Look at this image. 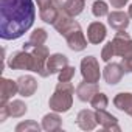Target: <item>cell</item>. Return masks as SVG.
<instances>
[{"label":"cell","instance_id":"83f0119b","mask_svg":"<svg viewBox=\"0 0 132 132\" xmlns=\"http://www.w3.org/2000/svg\"><path fill=\"white\" fill-rule=\"evenodd\" d=\"M75 67L72 65H67V67H64L59 73H57V81H72L73 76H75Z\"/></svg>","mask_w":132,"mask_h":132},{"label":"cell","instance_id":"6da1fadb","mask_svg":"<svg viewBox=\"0 0 132 132\" xmlns=\"http://www.w3.org/2000/svg\"><path fill=\"white\" fill-rule=\"evenodd\" d=\"M36 8L33 0H0V37L16 40L34 23Z\"/></svg>","mask_w":132,"mask_h":132},{"label":"cell","instance_id":"7a4b0ae2","mask_svg":"<svg viewBox=\"0 0 132 132\" xmlns=\"http://www.w3.org/2000/svg\"><path fill=\"white\" fill-rule=\"evenodd\" d=\"M30 51L33 54V61H34L33 72L37 73L40 78H48L51 75L48 67H47V62H48V57H50V50L45 45H39V47L31 48Z\"/></svg>","mask_w":132,"mask_h":132},{"label":"cell","instance_id":"4dcf8cb0","mask_svg":"<svg viewBox=\"0 0 132 132\" xmlns=\"http://www.w3.org/2000/svg\"><path fill=\"white\" fill-rule=\"evenodd\" d=\"M127 2H129V0H109V3L112 5V8H117V10L124 8L127 5Z\"/></svg>","mask_w":132,"mask_h":132},{"label":"cell","instance_id":"cb8c5ba5","mask_svg":"<svg viewBox=\"0 0 132 132\" xmlns=\"http://www.w3.org/2000/svg\"><path fill=\"white\" fill-rule=\"evenodd\" d=\"M92 14L95 17H98V19L109 16V5H107V2H104V0H95L93 5H92Z\"/></svg>","mask_w":132,"mask_h":132},{"label":"cell","instance_id":"d6986e66","mask_svg":"<svg viewBox=\"0 0 132 132\" xmlns=\"http://www.w3.org/2000/svg\"><path fill=\"white\" fill-rule=\"evenodd\" d=\"M69 65V57L62 54V53H53L50 54L48 57V62H47V67L50 70V73H59L64 67H67Z\"/></svg>","mask_w":132,"mask_h":132},{"label":"cell","instance_id":"30bf717a","mask_svg":"<svg viewBox=\"0 0 132 132\" xmlns=\"http://www.w3.org/2000/svg\"><path fill=\"white\" fill-rule=\"evenodd\" d=\"M65 42H67V47L72 51H82V50L87 48V42L89 40L86 39V36H84V33H82V30L79 27V28L73 30L72 33H69L67 36H65Z\"/></svg>","mask_w":132,"mask_h":132},{"label":"cell","instance_id":"4fadbf2b","mask_svg":"<svg viewBox=\"0 0 132 132\" xmlns=\"http://www.w3.org/2000/svg\"><path fill=\"white\" fill-rule=\"evenodd\" d=\"M96 112V123L106 129V130H113V132H120L121 127L118 126V118L109 112H106V109H100V110H95Z\"/></svg>","mask_w":132,"mask_h":132},{"label":"cell","instance_id":"2e32d148","mask_svg":"<svg viewBox=\"0 0 132 132\" xmlns=\"http://www.w3.org/2000/svg\"><path fill=\"white\" fill-rule=\"evenodd\" d=\"M100 92V89H98V84H95V82H89V81H84L82 79V82H79L78 84V87H76V96H78V100L79 101H82V103H90V100L93 98V95L95 93H98Z\"/></svg>","mask_w":132,"mask_h":132},{"label":"cell","instance_id":"8fae6325","mask_svg":"<svg viewBox=\"0 0 132 132\" xmlns=\"http://www.w3.org/2000/svg\"><path fill=\"white\" fill-rule=\"evenodd\" d=\"M107 36V28L103 22H92L87 27V40L93 45H100L101 42H104Z\"/></svg>","mask_w":132,"mask_h":132},{"label":"cell","instance_id":"7402d4cb","mask_svg":"<svg viewBox=\"0 0 132 132\" xmlns=\"http://www.w3.org/2000/svg\"><path fill=\"white\" fill-rule=\"evenodd\" d=\"M84 8H86V0H67L62 11L72 17H76L84 11Z\"/></svg>","mask_w":132,"mask_h":132},{"label":"cell","instance_id":"e0dca14e","mask_svg":"<svg viewBox=\"0 0 132 132\" xmlns=\"http://www.w3.org/2000/svg\"><path fill=\"white\" fill-rule=\"evenodd\" d=\"M113 106L118 110H121V112H124V113L132 117V93L130 92H120V93H117L115 98H113Z\"/></svg>","mask_w":132,"mask_h":132},{"label":"cell","instance_id":"4316f807","mask_svg":"<svg viewBox=\"0 0 132 132\" xmlns=\"http://www.w3.org/2000/svg\"><path fill=\"white\" fill-rule=\"evenodd\" d=\"M113 56H117V53H115V47H113V42L109 40V42L103 47V50H101V59H103L104 62H109Z\"/></svg>","mask_w":132,"mask_h":132},{"label":"cell","instance_id":"52a82bcc","mask_svg":"<svg viewBox=\"0 0 132 132\" xmlns=\"http://www.w3.org/2000/svg\"><path fill=\"white\" fill-rule=\"evenodd\" d=\"M53 27H54V30H56L62 37H65L69 33H72L73 30L79 28L81 25H79V22H76V20H75V17L69 16L67 13H64V11H59L57 19L54 20Z\"/></svg>","mask_w":132,"mask_h":132},{"label":"cell","instance_id":"d4e9b609","mask_svg":"<svg viewBox=\"0 0 132 132\" xmlns=\"http://www.w3.org/2000/svg\"><path fill=\"white\" fill-rule=\"evenodd\" d=\"M90 106L95 109V110H100V109H106L109 106V98L106 93L103 92H98L93 95V98L90 100Z\"/></svg>","mask_w":132,"mask_h":132},{"label":"cell","instance_id":"8992f818","mask_svg":"<svg viewBox=\"0 0 132 132\" xmlns=\"http://www.w3.org/2000/svg\"><path fill=\"white\" fill-rule=\"evenodd\" d=\"M112 42H113L117 56H121V57L132 56V37L129 36V33H126V30L117 31Z\"/></svg>","mask_w":132,"mask_h":132},{"label":"cell","instance_id":"3957f363","mask_svg":"<svg viewBox=\"0 0 132 132\" xmlns=\"http://www.w3.org/2000/svg\"><path fill=\"white\" fill-rule=\"evenodd\" d=\"M73 106V93L72 92H65V90H56L48 100V107L53 112L57 113H65L69 112Z\"/></svg>","mask_w":132,"mask_h":132},{"label":"cell","instance_id":"ac0fdd59","mask_svg":"<svg viewBox=\"0 0 132 132\" xmlns=\"http://www.w3.org/2000/svg\"><path fill=\"white\" fill-rule=\"evenodd\" d=\"M47 39H48V34H47V31L44 30V28H36L31 34H30V37H28V40L22 45V48L23 50H31V48H34V47H39V45H44L45 42H47Z\"/></svg>","mask_w":132,"mask_h":132},{"label":"cell","instance_id":"f1b7e54d","mask_svg":"<svg viewBox=\"0 0 132 132\" xmlns=\"http://www.w3.org/2000/svg\"><path fill=\"white\" fill-rule=\"evenodd\" d=\"M121 67L124 70V73H132V56H127V57H123L121 59Z\"/></svg>","mask_w":132,"mask_h":132},{"label":"cell","instance_id":"44dd1931","mask_svg":"<svg viewBox=\"0 0 132 132\" xmlns=\"http://www.w3.org/2000/svg\"><path fill=\"white\" fill-rule=\"evenodd\" d=\"M6 107H8L10 117H13V118H22L28 112V106L22 100H11L6 103Z\"/></svg>","mask_w":132,"mask_h":132},{"label":"cell","instance_id":"836d02e7","mask_svg":"<svg viewBox=\"0 0 132 132\" xmlns=\"http://www.w3.org/2000/svg\"><path fill=\"white\" fill-rule=\"evenodd\" d=\"M127 14H129V17L132 19V3L129 5V10H127Z\"/></svg>","mask_w":132,"mask_h":132},{"label":"cell","instance_id":"603a6c76","mask_svg":"<svg viewBox=\"0 0 132 132\" xmlns=\"http://www.w3.org/2000/svg\"><path fill=\"white\" fill-rule=\"evenodd\" d=\"M57 14H59V10H56L53 5H48L47 8H42L39 10V17L42 22L45 23H54V20L57 19Z\"/></svg>","mask_w":132,"mask_h":132},{"label":"cell","instance_id":"ffe728a7","mask_svg":"<svg viewBox=\"0 0 132 132\" xmlns=\"http://www.w3.org/2000/svg\"><path fill=\"white\" fill-rule=\"evenodd\" d=\"M40 124L45 132H56V130H61V127H62V118L59 117L57 112H50V113L44 115Z\"/></svg>","mask_w":132,"mask_h":132},{"label":"cell","instance_id":"7c38bea8","mask_svg":"<svg viewBox=\"0 0 132 132\" xmlns=\"http://www.w3.org/2000/svg\"><path fill=\"white\" fill-rule=\"evenodd\" d=\"M76 124L82 130H93L96 127V112L92 109H82L76 115Z\"/></svg>","mask_w":132,"mask_h":132},{"label":"cell","instance_id":"ba28073f","mask_svg":"<svg viewBox=\"0 0 132 132\" xmlns=\"http://www.w3.org/2000/svg\"><path fill=\"white\" fill-rule=\"evenodd\" d=\"M124 76V70L118 62H107L103 69V78L109 86H117Z\"/></svg>","mask_w":132,"mask_h":132},{"label":"cell","instance_id":"f546056e","mask_svg":"<svg viewBox=\"0 0 132 132\" xmlns=\"http://www.w3.org/2000/svg\"><path fill=\"white\" fill-rule=\"evenodd\" d=\"M8 117H10V112H8L6 103L5 104H0V123H5Z\"/></svg>","mask_w":132,"mask_h":132},{"label":"cell","instance_id":"5b68a950","mask_svg":"<svg viewBox=\"0 0 132 132\" xmlns=\"http://www.w3.org/2000/svg\"><path fill=\"white\" fill-rule=\"evenodd\" d=\"M8 67L11 70H28L33 72L34 67V61H33V54L28 50H20V51H14L10 59H8Z\"/></svg>","mask_w":132,"mask_h":132},{"label":"cell","instance_id":"9a60e30c","mask_svg":"<svg viewBox=\"0 0 132 132\" xmlns=\"http://www.w3.org/2000/svg\"><path fill=\"white\" fill-rule=\"evenodd\" d=\"M129 19H130V17H129L127 13L117 10V11L109 13V16H107V23H109V27L113 28L115 31H120V30H126V28L129 27Z\"/></svg>","mask_w":132,"mask_h":132},{"label":"cell","instance_id":"9c48e42d","mask_svg":"<svg viewBox=\"0 0 132 132\" xmlns=\"http://www.w3.org/2000/svg\"><path fill=\"white\" fill-rule=\"evenodd\" d=\"M17 87H19V95L23 96V98H28V96H33L39 87L37 84V79L31 75H22L19 76L17 79Z\"/></svg>","mask_w":132,"mask_h":132},{"label":"cell","instance_id":"5bb4252c","mask_svg":"<svg viewBox=\"0 0 132 132\" xmlns=\"http://www.w3.org/2000/svg\"><path fill=\"white\" fill-rule=\"evenodd\" d=\"M17 93H19L17 81H13L10 78H2V81H0V104L11 101L13 96Z\"/></svg>","mask_w":132,"mask_h":132},{"label":"cell","instance_id":"1f68e13d","mask_svg":"<svg viewBox=\"0 0 132 132\" xmlns=\"http://www.w3.org/2000/svg\"><path fill=\"white\" fill-rule=\"evenodd\" d=\"M65 3H67V0H51V5H53L56 10H59V11H62V10H64Z\"/></svg>","mask_w":132,"mask_h":132},{"label":"cell","instance_id":"d6a6232c","mask_svg":"<svg viewBox=\"0 0 132 132\" xmlns=\"http://www.w3.org/2000/svg\"><path fill=\"white\" fill-rule=\"evenodd\" d=\"M36 3H37V8L42 10V8H47L48 5H51V0H36Z\"/></svg>","mask_w":132,"mask_h":132},{"label":"cell","instance_id":"277c9868","mask_svg":"<svg viewBox=\"0 0 132 132\" xmlns=\"http://www.w3.org/2000/svg\"><path fill=\"white\" fill-rule=\"evenodd\" d=\"M79 70H81L82 79L89 81V82L98 84L100 78L103 76V73L100 70V64H98V61H96L95 56H86V57H82L81 65H79Z\"/></svg>","mask_w":132,"mask_h":132},{"label":"cell","instance_id":"484cf974","mask_svg":"<svg viewBox=\"0 0 132 132\" xmlns=\"http://www.w3.org/2000/svg\"><path fill=\"white\" fill-rule=\"evenodd\" d=\"M40 129L42 124H37L34 120H27L16 126V132H39Z\"/></svg>","mask_w":132,"mask_h":132}]
</instances>
